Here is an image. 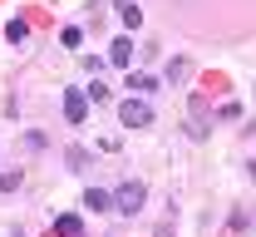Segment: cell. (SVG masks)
I'll use <instances>...</instances> for the list:
<instances>
[{
  "mask_svg": "<svg viewBox=\"0 0 256 237\" xmlns=\"http://www.w3.org/2000/svg\"><path fill=\"white\" fill-rule=\"evenodd\" d=\"M54 232L60 237H84V217H79V212H60V217H54Z\"/></svg>",
  "mask_w": 256,
  "mask_h": 237,
  "instance_id": "obj_4",
  "label": "cell"
},
{
  "mask_svg": "<svg viewBox=\"0 0 256 237\" xmlns=\"http://www.w3.org/2000/svg\"><path fill=\"white\" fill-rule=\"evenodd\" d=\"M128 84H133V89H138V94H143V89H153V84H158V79H153V74H128Z\"/></svg>",
  "mask_w": 256,
  "mask_h": 237,
  "instance_id": "obj_11",
  "label": "cell"
},
{
  "mask_svg": "<svg viewBox=\"0 0 256 237\" xmlns=\"http://www.w3.org/2000/svg\"><path fill=\"white\" fill-rule=\"evenodd\" d=\"M128 60H133V45H128V40H114V45H108V65H118V69H124Z\"/></svg>",
  "mask_w": 256,
  "mask_h": 237,
  "instance_id": "obj_5",
  "label": "cell"
},
{
  "mask_svg": "<svg viewBox=\"0 0 256 237\" xmlns=\"http://www.w3.org/2000/svg\"><path fill=\"white\" fill-rule=\"evenodd\" d=\"M124 25H128V30H138V25H143V10H138V5H124Z\"/></svg>",
  "mask_w": 256,
  "mask_h": 237,
  "instance_id": "obj_8",
  "label": "cell"
},
{
  "mask_svg": "<svg viewBox=\"0 0 256 237\" xmlns=\"http://www.w3.org/2000/svg\"><path fill=\"white\" fill-rule=\"evenodd\" d=\"M69 168L84 173V168H89V153H84V148H69Z\"/></svg>",
  "mask_w": 256,
  "mask_h": 237,
  "instance_id": "obj_7",
  "label": "cell"
},
{
  "mask_svg": "<svg viewBox=\"0 0 256 237\" xmlns=\"http://www.w3.org/2000/svg\"><path fill=\"white\" fill-rule=\"evenodd\" d=\"M25 35H30L25 20H10V25H5V40H25Z\"/></svg>",
  "mask_w": 256,
  "mask_h": 237,
  "instance_id": "obj_9",
  "label": "cell"
},
{
  "mask_svg": "<svg viewBox=\"0 0 256 237\" xmlns=\"http://www.w3.org/2000/svg\"><path fill=\"white\" fill-rule=\"evenodd\" d=\"M108 203H114V193H104V188H89L84 193V207H94V212H104Z\"/></svg>",
  "mask_w": 256,
  "mask_h": 237,
  "instance_id": "obj_6",
  "label": "cell"
},
{
  "mask_svg": "<svg viewBox=\"0 0 256 237\" xmlns=\"http://www.w3.org/2000/svg\"><path fill=\"white\" fill-rule=\"evenodd\" d=\"M118 119H124L128 129H143V124L153 119V109H148L143 99H124V104H118Z\"/></svg>",
  "mask_w": 256,
  "mask_h": 237,
  "instance_id": "obj_2",
  "label": "cell"
},
{
  "mask_svg": "<svg viewBox=\"0 0 256 237\" xmlns=\"http://www.w3.org/2000/svg\"><path fill=\"white\" fill-rule=\"evenodd\" d=\"M89 99H94V104H108V84H104V79L89 84Z\"/></svg>",
  "mask_w": 256,
  "mask_h": 237,
  "instance_id": "obj_10",
  "label": "cell"
},
{
  "mask_svg": "<svg viewBox=\"0 0 256 237\" xmlns=\"http://www.w3.org/2000/svg\"><path fill=\"white\" fill-rule=\"evenodd\" d=\"M64 119H69V124H84V119H89V94L64 89Z\"/></svg>",
  "mask_w": 256,
  "mask_h": 237,
  "instance_id": "obj_3",
  "label": "cell"
},
{
  "mask_svg": "<svg viewBox=\"0 0 256 237\" xmlns=\"http://www.w3.org/2000/svg\"><path fill=\"white\" fill-rule=\"evenodd\" d=\"M114 198H118V212H128V217H133V212H143V198H148V188H143V183H124Z\"/></svg>",
  "mask_w": 256,
  "mask_h": 237,
  "instance_id": "obj_1",
  "label": "cell"
}]
</instances>
